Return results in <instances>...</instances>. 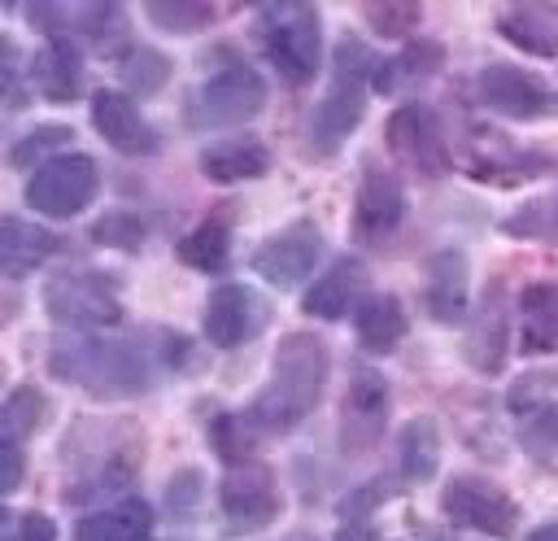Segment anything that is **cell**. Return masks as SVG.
<instances>
[{
  "label": "cell",
  "instance_id": "1",
  "mask_svg": "<svg viewBox=\"0 0 558 541\" xmlns=\"http://www.w3.org/2000/svg\"><path fill=\"white\" fill-rule=\"evenodd\" d=\"M323 384H327V345L310 332H292L275 353L270 384L262 388V397L244 419L266 432H288L318 406Z\"/></svg>",
  "mask_w": 558,
  "mask_h": 541
},
{
  "label": "cell",
  "instance_id": "2",
  "mask_svg": "<svg viewBox=\"0 0 558 541\" xmlns=\"http://www.w3.org/2000/svg\"><path fill=\"white\" fill-rule=\"evenodd\" d=\"M52 371L70 384H83L96 397H122L148 384V358L131 340L65 336L52 345Z\"/></svg>",
  "mask_w": 558,
  "mask_h": 541
},
{
  "label": "cell",
  "instance_id": "3",
  "mask_svg": "<svg viewBox=\"0 0 558 541\" xmlns=\"http://www.w3.org/2000/svg\"><path fill=\"white\" fill-rule=\"evenodd\" d=\"M379 70L375 57L366 52V44L357 39H344L336 48V65H331V87L327 96L318 100V113H314V140L331 153L357 122H362V105H366V74Z\"/></svg>",
  "mask_w": 558,
  "mask_h": 541
},
{
  "label": "cell",
  "instance_id": "4",
  "mask_svg": "<svg viewBox=\"0 0 558 541\" xmlns=\"http://www.w3.org/2000/svg\"><path fill=\"white\" fill-rule=\"evenodd\" d=\"M96 188H100L96 161L83 153H61V157L35 166V175L26 179V205L48 218H70L92 205Z\"/></svg>",
  "mask_w": 558,
  "mask_h": 541
},
{
  "label": "cell",
  "instance_id": "5",
  "mask_svg": "<svg viewBox=\"0 0 558 541\" xmlns=\"http://www.w3.org/2000/svg\"><path fill=\"white\" fill-rule=\"evenodd\" d=\"M266 52L275 61V70L288 83H310L318 74V13L310 4H283L270 13L266 22Z\"/></svg>",
  "mask_w": 558,
  "mask_h": 541
},
{
  "label": "cell",
  "instance_id": "6",
  "mask_svg": "<svg viewBox=\"0 0 558 541\" xmlns=\"http://www.w3.org/2000/svg\"><path fill=\"white\" fill-rule=\"evenodd\" d=\"M262 105H266L262 74H253L248 65H227L214 79H205V87L192 96V122L196 127H235V122H248L253 113H262Z\"/></svg>",
  "mask_w": 558,
  "mask_h": 541
},
{
  "label": "cell",
  "instance_id": "7",
  "mask_svg": "<svg viewBox=\"0 0 558 541\" xmlns=\"http://www.w3.org/2000/svg\"><path fill=\"white\" fill-rule=\"evenodd\" d=\"M440 510L458 528H475V532L497 537V541L514 537V528H519V506L480 476H453L449 489L440 493Z\"/></svg>",
  "mask_w": 558,
  "mask_h": 541
},
{
  "label": "cell",
  "instance_id": "8",
  "mask_svg": "<svg viewBox=\"0 0 558 541\" xmlns=\"http://www.w3.org/2000/svg\"><path fill=\"white\" fill-rule=\"evenodd\" d=\"M384 140H388V148L410 166V170H418V175H427V179H436V175H445L449 170V148H445V131H440V122H436V113L427 109V105H401V109H392V118H388V127H384Z\"/></svg>",
  "mask_w": 558,
  "mask_h": 541
},
{
  "label": "cell",
  "instance_id": "9",
  "mask_svg": "<svg viewBox=\"0 0 558 541\" xmlns=\"http://www.w3.org/2000/svg\"><path fill=\"white\" fill-rule=\"evenodd\" d=\"M44 305L61 327H109L122 318V305L100 275H57L44 288Z\"/></svg>",
  "mask_w": 558,
  "mask_h": 541
},
{
  "label": "cell",
  "instance_id": "10",
  "mask_svg": "<svg viewBox=\"0 0 558 541\" xmlns=\"http://www.w3.org/2000/svg\"><path fill=\"white\" fill-rule=\"evenodd\" d=\"M384 423H388V384L362 366L353 371L344 406H340V445L349 454H366L379 445Z\"/></svg>",
  "mask_w": 558,
  "mask_h": 541
},
{
  "label": "cell",
  "instance_id": "11",
  "mask_svg": "<svg viewBox=\"0 0 558 541\" xmlns=\"http://www.w3.org/2000/svg\"><path fill=\"white\" fill-rule=\"evenodd\" d=\"M266 327V301L244 284H218L205 301V336L218 349H235Z\"/></svg>",
  "mask_w": 558,
  "mask_h": 541
},
{
  "label": "cell",
  "instance_id": "12",
  "mask_svg": "<svg viewBox=\"0 0 558 541\" xmlns=\"http://www.w3.org/2000/svg\"><path fill=\"white\" fill-rule=\"evenodd\" d=\"M222 510L235 528H262L279 515V489H275V476L266 462H235L227 476H222Z\"/></svg>",
  "mask_w": 558,
  "mask_h": 541
},
{
  "label": "cell",
  "instance_id": "13",
  "mask_svg": "<svg viewBox=\"0 0 558 541\" xmlns=\"http://www.w3.org/2000/svg\"><path fill=\"white\" fill-rule=\"evenodd\" d=\"M318 249H323V236L314 223H292L288 231L270 236L257 253H253V270L262 279H270L275 288H292L301 279H310L314 262H318Z\"/></svg>",
  "mask_w": 558,
  "mask_h": 541
},
{
  "label": "cell",
  "instance_id": "14",
  "mask_svg": "<svg viewBox=\"0 0 558 541\" xmlns=\"http://www.w3.org/2000/svg\"><path fill=\"white\" fill-rule=\"evenodd\" d=\"M401 214H405V192H401V183H397L388 170L366 166L362 188H357V205H353V236L366 240V244H375V240H384V236L397 231Z\"/></svg>",
  "mask_w": 558,
  "mask_h": 541
},
{
  "label": "cell",
  "instance_id": "15",
  "mask_svg": "<svg viewBox=\"0 0 558 541\" xmlns=\"http://www.w3.org/2000/svg\"><path fill=\"white\" fill-rule=\"evenodd\" d=\"M480 96L488 109H497L506 118H541L549 109L545 83L519 65H506V61L480 70Z\"/></svg>",
  "mask_w": 558,
  "mask_h": 541
},
{
  "label": "cell",
  "instance_id": "16",
  "mask_svg": "<svg viewBox=\"0 0 558 541\" xmlns=\"http://www.w3.org/2000/svg\"><path fill=\"white\" fill-rule=\"evenodd\" d=\"M92 122L118 153H148L153 148V127L140 118V109L122 92H109V87L96 92L92 96Z\"/></svg>",
  "mask_w": 558,
  "mask_h": 541
},
{
  "label": "cell",
  "instance_id": "17",
  "mask_svg": "<svg viewBox=\"0 0 558 541\" xmlns=\"http://www.w3.org/2000/svg\"><path fill=\"white\" fill-rule=\"evenodd\" d=\"M423 301L436 323H458L466 310V257L458 249H440L427 257Z\"/></svg>",
  "mask_w": 558,
  "mask_h": 541
},
{
  "label": "cell",
  "instance_id": "18",
  "mask_svg": "<svg viewBox=\"0 0 558 541\" xmlns=\"http://www.w3.org/2000/svg\"><path fill=\"white\" fill-rule=\"evenodd\" d=\"M74 541H153V510L140 497H122L118 506L87 515L74 528Z\"/></svg>",
  "mask_w": 558,
  "mask_h": 541
},
{
  "label": "cell",
  "instance_id": "19",
  "mask_svg": "<svg viewBox=\"0 0 558 541\" xmlns=\"http://www.w3.org/2000/svg\"><path fill=\"white\" fill-rule=\"evenodd\" d=\"M497 31L532 57L558 52V9H549V4H514L497 17Z\"/></svg>",
  "mask_w": 558,
  "mask_h": 541
},
{
  "label": "cell",
  "instance_id": "20",
  "mask_svg": "<svg viewBox=\"0 0 558 541\" xmlns=\"http://www.w3.org/2000/svg\"><path fill=\"white\" fill-rule=\"evenodd\" d=\"M31 79H35V87H39L48 100H74L78 87H83V61H78V48H74L65 35H52L48 48L35 57Z\"/></svg>",
  "mask_w": 558,
  "mask_h": 541
},
{
  "label": "cell",
  "instance_id": "21",
  "mask_svg": "<svg viewBox=\"0 0 558 541\" xmlns=\"http://www.w3.org/2000/svg\"><path fill=\"white\" fill-rule=\"evenodd\" d=\"M270 166V153L266 144L257 140H222V144H209L201 153V170L214 179V183H240V179H257L266 175Z\"/></svg>",
  "mask_w": 558,
  "mask_h": 541
},
{
  "label": "cell",
  "instance_id": "22",
  "mask_svg": "<svg viewBox=\"0 0 558 541\" xmlns=\"http://www.w3.org/2000/svg\"><path fill=\"white\" fill-rule=\"evenodd\" d=\"M357 288H362V266L353 257H344V262H336L327 275H318L310 284V292L301 297V305L314 318H344L349 305H353V297H357Z\"/></svg>",
  "mask_w": 558,
  "mask_h": 541
},
{
  "label": "cell",
  "instance_id": "23",
  "mask_svg": "<svg viewBox=\"0 0 558 541\" xmlns=\"http://www.w3.org/2000/svg\"><path fill=\"white\" fill-rule=\"evenodd\" d=\"M52 249H57V236L44 231L39 223L4 218V236H0V262H4V275H26V270H35L44 257H52Z\"/></svg>",
  "mask_w": 558,
  "mask_h": 541
},
{
  "label": "cell",
  "instance_id": "24",
  "mask_svg": "<svg viewBox=\"0 0 558 541\" xmlns=\"http://www.w3.org/2000/svg\"><path fill=\"white\" fill-rule=\"evenodd\" d=\"M523 310V349L549 353L558 349V284H532L519 297Z\"/></svg>",
  "mask_w": 558,
  "mask_h": 541
},
{
  "label": "cell",
  "instance_id": "25",
  "mask_svg": "<svg viewBox=\"0 0 558 541\" xmlns=\"http://www.w3.org/2000/svg\"><path fill=\"white\" fill-rule=\"evenodd\" d=\"M353 327H357L362 349L384 353V349H392V345L405 336V310H401V301H397V297L375 292V297H366V301L357 305Z\"/></svg>",
  "mask_w": 558,
  "mask_h": 541
},
{
  "label": "cell",
  "instance_id": "26",
  "mask_svg": "<svg viewBox=\"0 0 558 541\" xmlns=\"http://www.w3.org/2000/svg\"><path fill=\"white\" fill-rule=\"evenodd\" d=\"M466 362L475 371H497L506 362V310H501L497 297L484 301L480 318L466 332Z\"/></svg>",
  "mask_w": 558,
  "mask_h": 541
},
{
  "label": "cell",
  "instance_id": "27",
  "mask_svg": "<svg viewBox=\"0 0 558 541\" xmlns=\"http://www.w3.org/2000/svg\"><path fill=\"white\" fill-rule=\"evenodd\" d=\"M397 462H401V476L414 480V484L436 476V462H440V432H436L432 419H410V423L401 428Z\"/></svg>",
  "mask_w": 558,
  "mask_h": 541
},
{
  "label": "cell",
  "instance_id": "28",
  "mask_svg": "<svg viewBox=\"0 0 558 541\" xmlns=\"http://www.w3.org/2000/svg\"><path fill=\"white\" fill-rule=\"evenodd\" d=\"M549 161L536 157V153H514L506 148L497 135H493V148L484 157H471V175L484 179V183H519V179H532L536 170H545Z\"/></svg>",
  "mask_w": 558,
  "mask_h": 541
},
{
  "label": "cell",
  "instance_id": "29",
  "mask_svg": "<svg viewBox=\"0 0 558 541\" xmlns=\"http://www.w3.org/2000/svg\"><path fill=\"white\" fill-rule=\"evenodd\" d=\"M44 419H48V397H44L39 388L22 384V388H13L9 401H4V423H0V432H4V441L22 445L31 432L44 428Z\"/></svg>",
  "mask_w": 558,
  "mask_h": 541
},
{
  "label": "cell",
  "instance_id": "30",
  "mask_svg": "<svg viewBox=\"0 0 558 541\" xmlns=\"http://www.w3.org/2000/svg\"><path fill=\"white\" fill-rule=\"evenodd\" d=\"M436 65H440V48L436 44H410L397 61H384L375 70V87L379 92H397L401 79H427Z\"/></svg>",
  "mask_w": 558,
  "mask_h": 541
},
{
  "label": "cell",
  "instance_id": "31",
  "mask_svg": "<svg viewBox=\"0 0 558 541\" xmlns=\"http://www.w3.org/2000/svg\"><path fill=\"white\" fill-rule=\"evenodd\" d=\"M179 257L196 270H218L227 262V223H201L196 231H187L179 240Z\"/></svg>",
  "mask_w": 558,
  "mask_h": 541
},
{
  "label": "cell",
  "instance_id": "32",
  "mask_svg": "<svg viewBox=\"0 0 558 541\" xmlns=\"http://www.w3.org/2000/svg\"><path fill=\"white\" fill-rule=\"evenodd\" d=\"M209 445L222 462H248L253 454V432H248V419H235V414H218L209 423Z\"/></svg>",
  "mask_w": 558,
  "mask_h": 541
},
{
  "label": "cell",
  "instance_id": "33",
  "mask_svg": "<svg viewBox=\"0 0 558 541\" xmlns=\"http://www.w3.org/2000/svg\"><path fill=\"white\" fill-rule=\"evenodd\" d=\"M144 13L166 31H196L214 22V4H196V0H148Z\"/></svg>",
  "mask_w": 558,
  "mask_h": 541
},
{
  "label": "cell",
  "instance_id": "34",
  "mask_svg": "<svg viewBox=\"0 0 558 541\" xmlns=\"http://www.w3.org/2000/svg\"><path fill=\"white\" fill-rule=\"evenodd\" d=\"M122 79H126V87H131V92L153 96V92L170 79V61H166L157 48H135V52L122 61Z\"/></svg>",
  "mask_w": 558,
  "mask_h": 541
},
{
  "label": "cell",
  "instance_id": "35",
  "mask_svg": "<svg viewBox=\"0 0 558 541\" xmlns=\"http://www.w3.org/2000/svg\"><path fill=\"white\" fill-rule=\"evenodd\" d=\"M506 231H514V236H554L558 231V201H536V205L519 209V218H510Z\"/></svg>",
  "mask_w": 558,
  "mask_h": 541
},
{
  "label": "cell",
  "instance_id": "36",
  "mask_svg": "<svg viewBox=\"0 0 558 541\" xmlns=\"http://www.w3.org/2000/svg\"><path fill=\"white\" fill-rule=\"evenodd\" d=\"M366 17L379 35H410L418 22V4H366Z\"/></svg>",
  "mask_w": 558,
  "mask_h": 541
},
{
  "label": "cell",
  "instance_id": "37",
  "mask_svg": "<svg viewBox=\"0 0 558 541\" xmlns=\"http://www.w3.org/2000/svg\"><path fill=\"white\" fill-rule=\"evenodd\" d=\"M4 541H57V524L39 510L4 515Z\"/></svg>",
  "mask_w": 558,
  "mask_h": 541
},
{
  "label": "cell",
  "instance_id": "38",
  "mask_svg": "<svg viewBox=\"0 0 558 541\" xmlns=\"http://www.w3.org/2000/svg\"><path fill=\"white\" fill-rule=\"evenodd\" d=\"M92 236H96L100 244L135 249V244H140V236H144V227H140V218H135V214H109V218H100V223L92 227Z\"/></svg>",
  "mask_w": 558,
  "mask_h": 541
},
{
  "label": "cell",
  "instance_id": "39",
  "mask_svg": "<svg viewBox=\"0 0 558 541\" xmlns=\"http://www.w3.org/2000/svg\"><path fill=\"white\" fill-rule=\"evenodd\" d=\"M549 384H554V371H532V375L514 380V388H510V406H514V410L527 406V414H536V410H541V397L549 393Z\"/></svg>",
  "mask_w": 558,
  "mask_h": 541
},
{
  "label": "cell",
  "instance_id": "40",
  "mask_svg": "<svg viewBox=\"0 0 558 541\" xmlns=\"http://www.w3.org/2000/svg\"><path fill=\"white\" fill-rule=\"evenodd\" d=\"M523 441H527L532 449H549V445L558 441V406H541V410L527 419Z\"/></svg>",
  "mask_w": 558,
  "mask_h": 541
},
{
  "label": "cell",
  "instance_id": "41",
  "mask_svg": "<svg viewBox=\"0 0 558 541\" xmlns=\"http://www.w3.org/2000/svg\"><path fill=\"white\" fill-rule=\"evenodd\" d=\"M61 140H70V131H65V127H39V131H31V135L13 148V161H17V166H26V161L35 157V148H52V144H61Z\"/></svg>",
  "mask_w": 558,
  "mask_h": 541
},
{
  "label": "cell",
  "instance_id": "42",
  "mask_svg": "<svg viewBox=\"0 0 558 541\" xmlns=\"http://www.w3.org/2000/svg\"><path fill=\"white\" fill-rule=\"evenodd\" d=\"M17 480H22V445L4 441V449H0V484H4V493H13Z\"/></svg>",
  "mask_w": 558,
  "mask_h": 541
},
{
  "label": "cell",
  "instance_id": "43",
  "mask_svg": "<svg viewBox=\"0 0 558 541\" xmlns=\"http://www.w3.org/2000/svg\"><path fill=\"white\" fill-rule=\"evenodd\" d=\"M336 541H379V537H375V528H366L362 519H353V524H344L336 532Z\"/></svg>",
  "mask_w": 558,
  "mask_h": 541
},
{
  "label": "cell",
  "instance_id": "44",
  "mask_svg": "<svg viewBox=\"0 0 558 541\" xmlns=\"http://www.w3.org/2000/svg\"><path fill=\"white\" fill-rule=\"evenodd\" d=\"M527 541H558V524H541L536 532H527Z\"/></svg>",
  "mask_w": 558,
  "mask_h": 541
},
{
  "label": "cell",
  "instance_id": "45",
  "mask_svg": "<svg viewBox=\"0 0 558 541\" xmlns=\"http://www.w3.org/2000/svg\"><path fill=\"white\" fill-rule=\"evenodd\" d=\"M292 541H305V537H292Z\"/></svg>",
  "mask_w": 558,
  "mask_h": 541
}]
</instances>
